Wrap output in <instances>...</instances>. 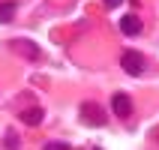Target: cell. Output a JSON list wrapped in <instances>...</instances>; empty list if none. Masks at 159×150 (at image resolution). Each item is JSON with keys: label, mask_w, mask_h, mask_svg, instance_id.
<instances>
[{"label": "cell", "mask_w": 159, "mask_h": 150, "mask_svg": "<svg viewBox=\"0 0 159 150\" xmlns=\"http://www.w3.org/2000/svg\"><path fill=\"white\" fill-rule=\"evenodd\" d=\"M42 150H72V147H69V144H63V141H48Z\"/></svg>", "instance_id": "obj_9"}, {"label": "cell", "mask_w": 159, "mask_h": 150, "mask_svg": "<svg viewBox=\"0 0 159 150\" xmlns=\"http://www.w3.org/2000/svg\"><path fill=\"white\" fill-rule=\"evenodd\" d=\"M3 144H6V147H12V150H18V135H12V132H6V138H3Z\"/></svg>", "instance_id": "obj_8"}, {"label": "cell", "mask_w": 159, "mask_h": 150, "mask_svg": "<svg viewBox=\"0 0 159 150\" xmlns=\"http://www.w3.org/2000/svg\"><path fill=\"white\" fill-rule=\"evenodd\" d=\"M12 18H15V3H12V0H3V3H0V24H6Z\"/></svg>", "instance_id": "obj_7"}, {"label": "cell", "mask_w": 159, "mask_h": 150, "mask_svg": "<svg viewBox=\"0 0 159 150\" xmlns=\"http://www.w3.org/2000/svg\"><path fill=\"white\" fill-rule=\"evenodd\" d=\"M102 3H105L108 9H117V6H120V3H123V0H102Z\"/></svg>", "instance_id": "obj_10"}, {"label": "cell", "mask_w": 159, "mask_h": 150, "mask_svg": "<svg viewBox=\"0 0 159 150\" xmlns=\"http://www.w3.org/2000/svg\"><path fill=\"white\" fill-rule=\"evenodd\" d=\"M9 48H12V51H18V54H24L27 60L39 57V48H36L33 42H24V39H12V42H9Z\"/></svg>", "instance_id": "obj_4"}, {"label": "cell", "mask_w": 159, "mask_h": 150, "mask_svg": "<svg viewBox=\"0 0 159 150\" xmlns=\"http://www.w3.org/2000/svg\"><path fill=\"white\" fill-rule=\"evenodd\" d=\"M156 135H159V132H156Z\"/></svg>", "instance_id": "obj_12"}, {"label": "cell", "mask_w": 159, "mask_h": 150, "mask_svg": "<svg viewBox=\"0 0 159 150\" xmlns=\"http://www.w3.org/2000/svg\"><path fill=\"white\" fill-rule=\"evenodd\" d=\"M111 111L126 120V117L132 114V99L126 96V93H114V96H111Z\"/></svg>", "instance_id": "obj_3"}, {"label": "cell", "mask_w": 159, "mask_h": 150, "mask_svg": "<svg viewBox=\"0 0 159 150\" xmlns=\"http://www.w3.org/2000/svg\"><path fill=\"white\" fill-rule=\"evenodd\" d=\"M120 63H123V69L129 72V75H141V72H144V57L138 51H123Z\"/></svg>", "instance_id": "obj_2"}, {"label": "cell", "mask_w": 159, "mask_h": 150, "mask_svg": "<svg viewBox=\"0 0 159 150\" xmlns=\"http://www.w3.org/2000/svg\"><path fill=\"white\" fill-rule=\"evenodd\" d=\"M96 150H102V147H96Z\"/></svg>", "instance_id": "obj_11"}, {"label": "cell", "mask_w": 159, "mask_h": 150, "mask_svg": "<svg viewBox=\"0 0 159 150\" xmlns=\"http://www.w3.org/2000/svg\"><path fill=\"white\" fill-rule=\"evenodd\" d=\"M21 123H27V126H36V123H42V108H24L21 111Z\"/></svg>", "instance_id": "obj_6"}, {"label": "cell", "mask_w": 159, "mask_h": 150, "mask_svg": "<svg viewBox=\"0 0 159 150\" xmlns=\"http://www.w3.org/2000/svg\"><path fill=\"white\" fill-rule=\"evenodd\" d=\"M120 30H123L126 36L141 33V18H138V15H123V18H120Z\"/></svg>", "instance_id": "obj_5"}, {"label": "cell", "mask_w": 159, "mask_h": 150, "mask_svg": "<svg viewBox=\"0 0 159 150\" xmlns=\"http://www.w3.org/2000/svg\"><path fill=\"white\" fill-rule=\"evenodd\" d=\"M78 114H81V123H87V126H105L108 123L105 108L96 105V102H84V105L78 108Z\"/></svg>", "instance_id": "obj_1"}]
</instances>
